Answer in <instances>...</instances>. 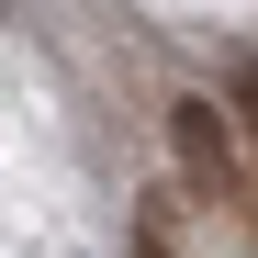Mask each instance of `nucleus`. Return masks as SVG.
<instances>
[{
    "instance_id": "1",
    "label": "nucleus",
    "mask_w": 258,
    "mask_h": 258,
    "mask_svg": "<svg viewBox=\"0 0 258 258\" xmlns=\"http://www.w3.org/2000/svg\"><path fill=\"white\" fill-rule=\"evenodd\" d=\"M168 157H180V180H191L202 202H247V157H236V123L213 112L202 90H180V101H168Z\"/></svg>"
},
{
    "instance_id": "3",
    "label": "nucleus",
    "mask_w": 258,
    "mask_h": 258,
    "mask_svg": "<svg viewBox=\"0 0 258 258\" xmlns=\"http://www.w3.org/2000/svg\"><path fill=\"white\" fill-rule=\"evenodd\" d=\"M135 258H168V191H157V202L135 213Z\"/></svg>"
},
{
    "instance_id": "2",
    "label": "nucleus",
    "mask_w": 258,
    "mask_h": 258,
    "mask_svg": "<svg viewBox=\"0 0 258 258\" xmlns=\"http://www.w3.org/2000/svg\"><path fill=\"white\" fill-rule=\"evenodd\" d=\"M236 112H247V225H258V45L236 56Z\"/></svg>"
}]
</instances>
